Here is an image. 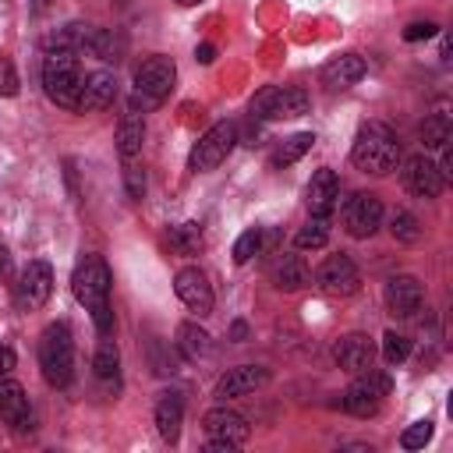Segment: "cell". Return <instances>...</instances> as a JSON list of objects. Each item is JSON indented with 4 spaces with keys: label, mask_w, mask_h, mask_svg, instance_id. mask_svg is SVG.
Here are the masks:
<instances>
[{
    "label": "cell",
    "mask_w": 453,
    "mask_h": 453,
    "mask_svg": "<svg viewBox=\"0 0 453 453\" xmlns=\"http://www.w3.org/2000/svg\"><path fill=\"white\" fill-rule=\"evenodd\" d=\"M110 287H113V276H110V265L99 258V255H85L71 276V290L78 297V304H85L92 311V322L99 329V336H110L113 333V308H110Z\"/></svg>",
    "instance_id": "obj_1"
},
{
    "label": "cell",
    "mask_w": 453,
    "mask_h": 453,
    "mask_svg": "<svg viewBox=\"0 0 453 453\" xmlns=\"http://www.w3.org/2000/svg\"><path fill=\"white\" fill-rule=\"evenodd\" d=\"M350 159L357 170L365 173H375V177H386L396 170L400 163V142H396V131L382 120H368L357 127V138H354V149H350Z\"/></svg>",
    "instance_id": "obj_2"
},
{
    "label": "cell",
    "mask_w": 453,
    "mask_h": 453,
    "mask_svg": "<svg viewBox=\"0 0 453 453\" xmlns=\"http://www.w3.org/2000/svg\"><path fill=\"white\" fill-rule=\"evenodd\" d=\"M81 64L71 50H46L42 57V88L64 110H81Z\"/></svg>",
    "instance_id": "obj_3"
},
{
    "label": "cell",
    "mask_w": 453,
    "mask_h": 453,
    "mask_svg": "<svg viewBox=\"0 0 453 453\" xmlns=\"http://www.w3.org/2000/svg\"><path fill=\"white\" fill-rule=\"evenodd\" d=\"M39 368H42V379L57 389H64L74 375V340H71V329L67 322H50L39 336Z\"/></svg>",
    "instance_id": "obj_4"
},
{
    "label": "cell",
    "mask_w": 453,
    "mask_h": 453,
    "mask_svg": "<svg viewBox=\"0 0 453 453\" xmlns=\"http://www.w3.org/2000/svg\"><path fill=\"white\" fill-rule=\"evenodd\" d=\"M311 99L297 85H265L251 96V117L255 120H283V117H301L308 113Z\"/></svg>",
    "instance_id": "obj_5"
},
{
    "label": "cell",
    "mask_w": 453,
    "mask_h": 453,
    "mask_svg": "<svg viewBox=\"0 0 453 453\" xmlns=\"http://www.w3.org/2000/svg\"><path fill=\"white\" fill-rule=\"evenodd\" d=\"M173 81H177V64L170 57H163V53H152L134 71V96L145 106H156L173 92Z\"/></svg>",
    "instance_id": "obj_6"
},
{
    "label": "cell",
    "mask_w": 453,
    "mask_h": 453,
    "mask_svg": "<svg viewBox=\"0 0 453 453\" xmlns=\"http://www.w3.org/2000/svg\"><path fill=\"white\" fill-rule=\"evenodd\" d=\"M389 375L386 372H375V368H365V372H357V379L343 389V411L347 414H354V418H372L375 411H379V403H382V396L389 393Z\"/></svg>",
    "instance_id": "obj_7"
},
{
    "label": "cell",
    "mask_w": 453,
    "mask_h": 453,
    "mask_svg": "<svg viewBox=\"0 0 453 453\" xmlns=\"http://www.w3.org/2000/svg\"><path fill=\"white\" fill-rule=\"evenodd\" d=\"M202 425H205V435H209V449H212V453H234V449L244 446L248 435H251L248 418L237 414V411H230V407H212V411L202 418Z\"/></svg>",
    "instance_id": "obj_8"
},
{
    "label": "cell",
    "mask_w": 453,
    "mask_h": 453,
    "mask_svg": "<svg viewBox=\"0 0 453 453\" xmlns=\"http://www.w3.org/2000/svg\"><path fill=\"white\" fill-rule=\"evenodd\" d=\"M234 142H237V124L234 120H219V124H212L198 142H195V149H191V170L195 173H202V170H216L226 156H230V149H234Z\"/></svg>",
    "instance_id": "obj_9"
},
{
    "label": "cell",
    "mask_w": 453,
    "mask_h": 453,
    "mask_svg": "<svg viewBox=\"0 0 453 453\" xmlns=\"http://www.w3.org/2000/svg\"><path fill=\"white\" fill-rule=\"evenodd\" d=\"M340 219H343V230L350 237H357V241L361 237H372L379 230V223H382V202H379V195H372V191L350 195L343 202V209H340Z\"/></svg>",
    "instance_id": "obj_10"
},
{
    "label": "cell",
    "mask_w": 453,
    "mask_h": 453,
    "mask_svg": "<svg viewBox=\"0 0 453 453\" xmlns=\"http://www.w3.org/2000/svg\"><path fill=\"white\" fill-rule=\"evenodd\" d=\"M315 283H319V290L329 294V297H350V294L361 290V273H357L354 258L340 251V255H329V258L319 265Z\"/></svg>",
    "instance_id": "obj_11"
},
{
    "label": "cell",
    "mask_w": 453,
    "mask_h": 453,
    "mask_svg": "<svg viewBox=\"0 0 453 453\" xmlns=\"http://www.w3.org/2000/svg\"><path fill=\"white\" fill-rule=\"evenodd\" d=\"M50 294H53V269H50V262H39V258L28 262L21 269V276H18V283H14L18 308L21 311H35V308H42L50 301Z\"/></svg>",
    "instance_id": "obj_12"
},
{
    "label": "cell",
    "mask_w": 453,
    "mask_h": 453,
    "mask_svg": "<svg viewBox=\"0 0 453 453\" xmlns=\"http://www.w3.org/2000/svg\"><path fill=\"white\" fill-rule=\"evenodd\" d=\"M400 180H403V188H407L411 195H418V198H435V195L446 188V177L439 173V163H432L425 152L403 159Z\"/></svg>",
    "instance_id": "obj_13"
},
{
    "label": "cell",
    "mask_w": 453,
    "mask_h": 453,
    "mask_svg": "<svg viewBox=\"0 0 453 453\" xmlns=\"http://www.w3.org/2000/svg\"><path fill=\"white\" fill-rule=\"evenodd\" d=\"M173 294L195 315H209L212 311V287H209V280H205V273L198 265H184L173 276Z\"/></svg>",
    "instance_id": "obj_14"
},
{
    "label": "cell",
    "mask_w": 453,
    "mask_h": 453,
    "mask_svg": "<svg viewBox=\"0 0 453 453\" xmlns=\"http://www.w3.org/2000/svg\"><path fill=\"white\" fill-rule=\"evenodd\" d=\"M382 294H386V308H389L396 319H411V315L421 311V304H425V287H421V280H418V276H407V273L389 276Z\"/></svg>",
    "instance_id": "obj_15"
},
{
    "label": "cell",
    "mask_w": 453,
    "mask_h": 453,
    "mask_svg": "<svg viewBox=\"0 0 453 453\" xmlns=\"http://www.w3.org/2000/svg\"><path fill=\"white\" fill-rule=\"evenodd\" d=\"M333 357H336V365H340L343 372L357 375V372L372 368V361H375V343H372V336H365V333H347V336H340V340L333 343Z\"/></svg>",
    "instance_id": "obj_16"
},
{
    "label": "cell",
    "mask_w": 453,
    "mask_h": 453,
    "mask_svg": "<svg viewBox=\"0 0 453 453\" xmlns=\"http://www.w3.org/2000/svg\"><path fill=\"white\" fill-rule=\"evenodd\" d=\"M0 421L11 425L14 432H32V407H28V396H25V386L14 382V379H0Z\"/></svg>",
    "instance_id": "obj_17"
},
{
    "label": "cell",
    "mask_w": 453,
    "mask_h": 453,
    "mask_svg": "<svg viewBox=\"0 0 453 453\" xmlns=\"http://www.w3.org/2000/svg\"><path fill=\"white\" fill-rule=\"evenodd\" d=\"M308 209H311V216H322V219H329V212L336 209V202H340V177H336V170H329V166H322V170H315L311 173V180H308Z\"/></svg>",
    "instance_id": "obj_18"
},
{
    "label": "cell",
    "mask_w": 453,
    "mask_h": 453,
    "mask_svg": "<svg viewBox=\"0 0 453 453\" xmlns=\"http://www.w3.org/2000/svg\"><path fill=\"white\" fill-rule=\"evenodd\" d=\"M265 382H269V368H262V365H237V368H230V372L216 382V396H219V400L248 396V393H255V389L265 386Z\"/></svg>",
    "instance_id": "obj_19"
},
{
    "label": "cell",
    "mask_w": 453,
    "mask_h": 453,
    "mask_svg": "<svg viewBox=\"0 0 453 453\" xmlns=\"http://www.w3.org/2000/svg\"><path fill=\"white\" fill-rule=\"evenodd\" d=\"M365 60L357 57V53H340V57H333L326 67H322V74H319V81L329 88V92H343V88H350V85H357L361 78H365Z\"/></svg>",
    "instance_id": "obj_20"
},
{
    "label": "cell",
    "mask_w": 453,
    "mask_h": 453,
    "mask_svg": "<svg viewBox=\"0 0 453 453\" xmlns=\"http://www.w3.org/2000/svg\"><path fill=\"white\" fill-rule=\"evenodd\" d=\"M117 99V78L110 71H92L85 74L81 85V110H106Z\"/></svg>",
    "instance_id": "obj_21"
},
{
    "label": "cell",
    "mask_w": 453,
    "mask_h": 453,
    "mask_svg": "<svg viewBox=\"0 0 453 453\" xmlns=\"http://www.w3.org/2000/svg\"><path fill=\"white\" fill-rule=\"evenodd\" d=\"M142 142H145V120H142L138 110H127L120 117V124H117V152H120V159L124 163L127 159H138Z\"/></svg>",
    "instance_id": "obj_22"
},
{
    "label": "cell",
    "mask_w": 453,
    "mask_h": 453,
    "mask_svg": "<svg viewBox=\"0 0 453 453\" xmlns=\"http://www.w3.org/2000/svg\"><path fill=\"white\" fill-rule=\"evenodd\" d=\"M180 421H184V400H180V393H163L159 403H156V432L166 442H177Z\"/></svg>",
    "instance_id": "obj_23"
},
{
    "label": "cell",
    "mask_w": 453,
    "mask_h": 453,
    "mask_svg": "<svg viewBox=\"0 0 453 453\" xmlns=\"http://www.w3.org/2000/svg\"><path fill=\"white\" fill-rule=\"evenodd\" d=\"M85 50L106 64H117L124 57V35L117 28H92L85 39Z\"/></svg>",
    "instance_id": "obj_24"
},
{
    "label": "cell",
    "mask_w": 453,
    "mask_h": 453,
    "mask_svg": "<svg viewBox=\"0 0 453 453\" xmlns=\"http://www.w3.org/2000/svg\"><path fill=\"white\" fill-rule=\"evenodd\" d=\"M173 336H177L173 343H177V350H180L184 361H198V357H205L209 347H212V343H209V333H205L198 322H180Z\"/></svg>",
    "instance_id": "obj_25"
},
{
    "label": "cell",
    "mask_w": 453,
    "mask_h": 453,
    "mask_svg": "<svg viewBox=\"0 0 453 453\" xmlns=\"http://www.w3.org/2000/svg\"><path fill=\"white\" fill-rule=\"evenodd\" d=\"M273 280H276V287L280 290H301L304 283H308V265H304V258L301 255H280L276 258V269H273Z\"/></svg>",
    "instance_id": "obj_26"
},
{
    "label": "cell",
    "mask_w": 453,
    "mask_h": 453,
    "mask_svg": "<svg viewBox=\"0 0 453 453\" xmlns=\"http://www.w3.org/2000/svg\"><path fill=\"white\" fill-rule=\"evenodd\" d=\"M315 145V134L311 131H301V134H290V138H283L276 149H273V156H269V166L273 170H283V166H290V163H297L308 149Z\"/></svg>",
    "instance_id": "obj_27"
},
{
    "label": "cell",
    "mask_w": 453,
    "mask_h": 453,
    "mask_svg": "<svg viewBox=\"0 0 453 453\" xmlns=\"http://www.w3.org/2000/svg\"><path fill=\"white\" fill-rule=\"evenodd\" d=\"M166 241H170V248H173L177 255H195V251L205 244V237H202V226H198V223H177V226H170Z\"/></svg>",
    "instance_id": "obj_28"
},
{
    "label": "cell",
    "mask_w": 453,
    "mask_h": 453,
    "mask_svg": "<svg viewBox=\"0 0 453 453\" xmlns=\"http://www.w3.org/2000/svg\"><path fill=\"white\" fill-rule=\"evenodd\" d=\"M421 142L425 149H442L449 145V117L446 113H428L421 120Z\"/></svg>",
    "instance_id": "obj_29"
},
{
    "label": "cell",
    "mask_w": 453,
    "mask_h": 453,
    "mask_svg": "<svg viewBox=\"0 0 453 453\" xmlns=\"http://www.w3.org/2000/svg\"><path fill=\"white\" fill-rule=\"evenodd\" d=\"M326 241H329V219H322V216H311V219L294 234V244L304 248V251H308V248L315 251V248H322Z\"/></svg>",
    "instance_id": "obj_30"
},
{
    "label": "cell",
    "mask_w": 453,
    "mask_h": 453,
    "mask_svg": "<svg viewBox=\"0 0 453 453\" xmlns=\"http://www.w3.org/2000/svg\"><path fill=\"white\" fill-rule=\"evenodd\" d=\"M389 234H393L400 244H414V241L421 237V226H418L414 212L400 209V212H393V219H389Z\"/></svg>",
    "instance_id": "obj_31"
},
{
    "label": "cell",
    "mask_w": 453,
    "mask_h": 453,
    "mask_svg": "<svg viewBox=\"0 0 453 453\" xmlns=\"http://www.w3.org/2000/svg\"><path fill=\"white\" fill-rule=\"evenodd\" d=\"M117 365H120V354H117V343L113 340H103L96 347V357H92V368L99 379H113L117 375Z\"/></svg>",
    "instance_id": "obj_32"
},
{
    "label": "cell",
    "mask_w": 453,
    "mask_h": 453,
    "mask_svg": "<svg viewBox=\"0 0 453 453\" xmlns=\"http://www.w3.org/2000/svg\"><path fill=\"white\" fill-rule=\"evenodd\" d=\"M407 354H411V340H407L403 333L389 329V333L382 336V357H386L389 365H403V361H407Z\"/></svg>",
    "instance_id": "obj_33"
},
{
    "label": "cell",
    "mask_w": 453,
    "mask_h": 453,
    "mask_svg": "<svg viewBox=\"0 0 453 453\" xmlns=\"http://www.w3.org/2000/svg\"><path fill=\"white\" fill-rule=\"evenodd\" d=\"M258 248H262V230H258V226L244 230V234L234 241V262H237V265L251 262V255H258Z\"/></svg>",
    "instance_id": "obj_34"
},
{
    "label": "cell",
    "mask_w": 453,
    "mask_h": 453,
    "mask_svg": "<svg viewBox=\"0 0 453 453\" xmlns=\"http://www.w3.org/2000/svg\"><path fill=\"white\" fill-rule=\"evenodd\" d=\"M124 188H127L131 198H142L145 195V170H142L138 159H127L124 163Z\"/></svg>",
    "instance_id": "obj_35"
},
{
    "label": "cell",
    "mask_w": 453,
    "mask_h": 453,
    "mask_svg": "<svg viewBox=\"0 0 453 453\" xmlns=\"http://www.w3.org/2000/svg\"><path fill=\"white\" fill-rule=\"evenodd\" d=\"M428 439H432V421H414L411 428H403L400 446H403V449H421Z\"/></svg>",
    "instance_id": "obj_36"
},
{
    "label": "cell",
    "mask_w": 453,
    "mask_h": 453,
    "mask_svg": "<svg viewBox=\"0 0 453 453\" xmlns=\"http://www.w3.org/2000/svg\"><path fill=\"white\" fill-rule=\"evenodd\" d=\"M18 71L7 57H0V96H18Z\"/></svg>",
    "instance_id": "obj_37"
},
{
    "label": "cell",
    "mask_w": 453,
    "mask_h": 453,
    "mask_svg": "<svg viewBox=\"0 0 453 453\" xmlns=\"http://www.w3.org/2000/svg\"><path fill=\"white\" fill-rule=\"evenodd\" d=\"M428 35H435V25L432 21H414V25L403 28V39L407 42H418V39H428Z\"/></svg>",
    "instance_id": "obj_38"
},
{
    "label": "cell",
    "mask_w": 453,
    "mask_h": 453,
    "mask_svg": "<svg viewBox=\"0 0 453 453\" xmlns=\"http://www.w3.org/2000/svg\"><path fill=\"white\" fill-rule=\"evenodd\" d=\"M14 361H18V357H14V350L0 343V379H4V375H11V368H14Z\"/></svg>",
    "instance_id": "obj_39"
},
{
    "label": "cell",
    "mask_w": 453,
    "mask_h": 453,
    "mask_svg": "<svg viewBox=\"0 0 453 453\" xmlns=\"http://www.w3.org/2000/svg\"><path fill=\"white\" fill-rule=\"evenodd\" d=\"M195 57H198V64H212V60H216V46H212V42H202V46L195 50Z\"/></svg>",
    "instance_id": "obj_40"
},
{
    "label": "cell",
    "mask_w": 453,
    "mask_h": 453,
    "mask_svg": "<svg viewBox=\"0 0 453 453\" xmlns=\"http://www.w3.org/2000/svg\"><path fill=\"white\" fill-rule=\"evenodd\" d=\"M244 333H248L244 322H234V326H230V336H234V340H244Z\"/></svg>",
    "instance_id": "obj_41"
},
{
    "label": "cell",
    "mask_w": 453,
    "mask_h": 453,
    "mask_svg": "<svg viewBox=\"0 0 453 453\" xmlns=\"http://www.w3.org/2000/svg\"><path fill=\"white\" fill-rule=\"evenodd\" d=\"M7 269H11V258H7V251L0 248V276H7Z\"/></svg>",
    "instance_id": "obj_42"
},
{
    "label": "cell",
    "mask_w": 453,
    "mask_h": 453,
    "mask_svg": "<svg viewBox=\"0 0 453 453\" xmlns=\"http://www.w3.org/2000/svg\"><path fill=\"white\" fill-rule=\"evenodd\" d=\"M177 4H184V7H191V4H202V0H177Z\"/></svg>",
    "instance_id": "obj_43"
},
{
    "label": "cell",
    "mask_w": 453,
    "mask_h": 453,
    "mask_svg": "<svg viewBox=\"0 0 453 453\" xmlns=\"http://www.w3.org/2000/svg\"><path fill=\"white\" fill-rule=\"evenodd\" d=\"M117 4H124V0H117Z\"/></svg>",
    "instance_id": "obj_44"
}]
</instances>
